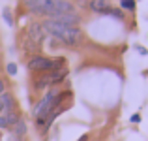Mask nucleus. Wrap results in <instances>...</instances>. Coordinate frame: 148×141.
Instances as JSON below:
<instances>
[{"mask_svg": "<svg viewBox=\"0 0 148 141\" xmlns=\"http://www.w3.org/2000/svg\"><path fill=\"white\" fill-rule=\"evenodd\" d=\"M86 139H88V138H86V135H83V138H81L79 141H86Z\"/></svg>", "mask_w": 148, "mask_h": 141, "instance_id": "2eb2a0df", "label": "nucleus"}, {"mask_svg": "<svg viewBox=\"0 0 148 141\" xmlns=\"http://www.w3.org/2000/svg\"><path fill=\"white\" fill-rule=\"evenodd\" d=\"M88 8H90L92 11H96V13H107V10L111 6H109L107 0H90Z\"/></svg>", "mask_w": 148, "mask_h": 141, "instance_id": "423d86ee", "label": "nucleus"}, {"mask_svg": "<svg viewBox=\"0 0 148 141\" xmlns=\"http://www.w3.org/2000/svg\"><path fill=\"white\" fill-rule=\"evenodd\" d=\"M56 60H51L47 57H34L32 60L28 62V68L32 72H51V70H56Z\"/></svg>", "mask_w": 148, "mask_h": 141, "instance_id": "f03ea898", "label": "nucleus"}, {"mask_svg": "<svg viewBox=\"0 0 148 141\" xmlns=\"http://www.w3.org/2000/svg\"><path fill=\"white\" fill-rule=\"evenodd\" d=\"M0 111H2V105H0Z\"/></svg>", "mask_w": 148, "mask_h": 141, "instance_id": "f3484780", "label": "nucleus"}, {"mask_svg": "<svg viewBox=\"0 0 148 141\" xmlns=\"http://www.w3.org/2000/svg\"><path fill=\"white\" fill-rule=\"evenodd\" d=\"M45 34H47V32H45V28H43V25H41V23H32V25L28 26V32H26V36H28V40L38 47V45L43 44Z\"/></svg>", "mask_w": 148, "mask_h": 141, "instance_id": "7ed1b4c3", "label": "nucleus"}, {"mask_svg": "<svg viewBox=\"0 0 148 141\" xmlns=\"http://www.w3.org/2000/svg\"><path fill=\"white\" fill-rule=\"evenodd\" d=\"M0 105H2V109H13V96L8 92H2L0 94Z\"/></svg>", "mask_w": 148, "mask_h": 141, "instance_id": "0eeeda50", "label": "nucleus"}, {"mask_svg": "<svg viewBox=\"0 0 148 141\" xmlns=\"http://www.w3.org/2000/svg\"><path fill=\"white\" fill-rule=\"evenodd\" d=\"M53 21L60 23V25H66V26H77L81 23V17L73 11V13H64V15H56L53 17Z\"/></svg>", "mask_w": 148, "mask_h": 141, "instance_id": "39448f33", "label": "nucleus"}, {"mask_svg": "<svg viewBox=\"0 0 148 141\" xmlns=\"http://www.w3.org/2000/svg\"><path fill=\"white\" fill-rule=\"evenodd\" d=\"M41 25H43L47 34L54 36L56 40H60L66 45H77L81 41V38H83V32L77 26H66V25H60V23L53 21V19H47Z\"/></svg>", "mask_w": 148, "mask_h": 141, "instance_id": "f257e3e1", "label": "nucleus"}, {"mask_svg": "<svg viewBox=\"0 0 148 141\" xmlns=\"http://www.w3.org/2000/svg\"><path fill=\"white\" fill-rule=\"evenodd\" d=\"M2 17H4V21L8 23V25H13V15H11V11H10V8H4V11H2Z\"/></svg>", "mask_w": 148, "mask_h": 141, "instance_id": "1a4fd4ad", "label": "nucleus"}, {"mask_svg": "<svg viewBox=\"0 0 148 141\" xmlns=\"http://www.w3.org/2000/svg\"><path fill=\"white\" fill-rule=\"evenodd\" d=\"M11 128H13V132H15L17 135H25V134H26V124L23 122L21 119H19V120H17V122H15Z\"/></svg>", "mask_w": 148, "mask_h": 141, "instance_id": "6e6552de", "label": "nucleus"}, {"mask_svg": "<svg viewBox=\"0 0 148 141\" xmlns=\"http://www.w3.org/2000/svg\"><path fill=\"white\" fill-rule=\"evenodd\" d=\"M107 15H112V17H118V19L124 17L122 10H112V8H109V10H107Z\"/></svg>", "mask_w": 148, "mask_h": 141, "instance_id": "9d476101", "label": "nucleus"}, {"mask_svg": "<svg viewBox=\"0 0 148 141\" xmlns=\"http://www.w3.org/2000/svg\"><path fill=\"white\" fill-rule=\"evenodd\" d=\"M79 2H81V4H84V0H79Z\"/></svg>", "mask_w": 148, "mask_h": 141, "instance_id": "dca6fc26", "label": "nucleus"}, {"mask_svg": "<svg viewBox=\"0 0 148 141\" xmlns=\"http://www.w3.org/2000/svg\"><path fill=\"white\" fill-rule=\"evenodd\" d=\"M6 70H8V73H10V75H15V73H17V64L10 62V64L6 66Z\"/></svg>", "mask_w": 148, "mask_h": 141, "instance_id": "f8f14e48", "label": "nucleus"}, {"mask_svg": "<svg viewBox=\"0 0 148 141\" xmlns=\"http://www.w3.org/2000/svg\"><path fill=\"white\" fill-rule=\"evenodd\" d=\"M120 4H122L124 10H133V8H135V2H133V0H122Z\"/></svg>", "mask_w": 148, "mask_h": 141, "instance_id": "9b49d317", "label": "nucleus"}, {"mask_svg": "<svg viewBox=\"0 0 148 141\" xmlns=\"http://www.w3.org/2000/svg\"><path fill=\"white\" fill-rule=\"evenodd\" d=\"M2 92H4V81L0 79V94H2Z\"/></svg>", "mask_w": 148, "mask_h": 141, "instance_id": "4468645a", "label": "nucleus"}, {"mask_svg": "<svg viewBox=\"0 0 148 141\" xmlns=\"http://www.w3.org/2000/svg\"><path fill=\"white\" fill-rule=\"evenodd\" d=\"M131 120H133V122H139V120H141V117H139V115H133V117H131Z\"/></svg>", "mask_w": 148, "mask_h": 141, "instance_id": "ddd939ff", "label": "nucleus"}, {"mask_svg": "<svg viewBox=\"0 0 148 141\" xmlns=\"http://www.w3.org/2000/svg\"><path fill=\"white\" fill-rule=\"evenodd\" d=\"M17 120L19 117L13 109H2L0 111V128H11Z\"/></svg>", "mask_w": 148, "mask_h": 141, "instance_id": "20e7f679", "label": "nucleus"}]
</instances>
